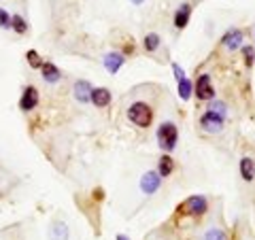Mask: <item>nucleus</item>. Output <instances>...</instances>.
Segmentation results:
<instances>
[{
  "instance_id": "nucleus-15",
  "label": "nucleus",
  "mask_w": 255,
  "mask_h": 240,
  "mask_svg": "<svg viewBox=\"0 0 255 240\" xmlns=\"http://www.w3.org/2000/svg\"><path fill=\"white\" fill-rule=\"evenodd\" d=\"M189 15H191V6L189 4H181L179 11L174 13V26H177V28H185L187 21H189Z\"/></svg>"
},
{
  "instance_id": "nucleus-2",
  "label": "nucleus",
  "mask_w": 255,
  "mask_h": 240,
  "mask_svg": "<svg viewBox=\"0 0 255 240\" xmlns=\"http://www.w3.org/2000/svg\"><path fill=\"white\" fill-rule=\"evenodd\" d=\"M177 140H179V132L177 127H174V123H162L157 130V142L159 147L166 149V151H172L174 147H177Z\"/></svg>"
},
{
  "instance_id": "nucleus-24",
  "label": "nucleus",
  "mask_w": 255,
  "mask_h": 240,
  "mask_svg": "<svg viewBox=\"0 0 255 240\" xmlns=\"http://www.w3.org/2000/svg\"><path fill=\"white\" fill-rule=\"evenodd\" d=\"M209 111H215V113H219V115L226 117V105H223V102H213Z\"/></svg>"
},
{
  "instance_id": "nucleus-17",
  "label": "nucleus",
  "mask_w": 255,
  "mask_h": 240,
  "mask_svg": "<svg viewBox=\"0 0 255 240\" xmlns=\"http://www.w3.org/2000/svg\"><path fill=\"white\" fill-rule=\"evenodd\" d=\"M11 28L17 32V34H26L28 23H26V19H23L21 15H13V17H11Z\"/></svg>"
},
{
  "instance_id": "nucleus-7",
  "label": "nucleus",
  "mask_w": 255,
  "mask_h": 240,
  "mask_svg": "<svg viewBox=\"0 0 255 240\" xmlns=\"http://www.w3.org/2000/svg\"><path fill=\"white\" fill-rule=\"evenodd\" d=\"M36 105H38V92H36V87L28 85L19 98V107H21V111H32Z\"/></svg>"
},
{
  "instance_id": "nucleus-26",
  "label": "nucleus",
  "mask_w": 255,
  "mask_h": 240,
  "mask_svg": "<svg viewBox=\"0 0 255 240\" xmlns=\"http://www.w3.org/2000/svg\"><path fill=\"white\" fill-rule=\"evenodd\" d=\"M132 2H134V4H142V2H145V0H132Z\"/></svg>"
},
{
  "instance_id": "nucleus-13",
  "label": "nucleus",
  "mask_w": 255,
  "mask_h": 240,
  "mask_svg": "<svg viewBox=\"0 0 255 240\" xmlns=\"http://www.w3.org/2000/svg\"><path fill=\"white\" fill-rule=\"evenodd\" d=\"M241 43H243V32L241 30H230V32H226V36H223V45H226L230 51L238 49Z\"/></svg>"
},
{
  "instance_id": "nucleus-4",
  "label": "nucleus",
  "mask_w": 255,
  "mask_h": 240,
  "mask_svg": "<svg viewBox=\"0 0 255 240\" xmlns=\"http://www.w3.org/2000/svg\"><path fill=\"white\" fill-rule=\"evenodd\" d=\"M206 209H209V204H206V198L202 196H191L187 198L185 202H183V213H187V215H202L206 213Z\"/></svg>"
},
{
  "instance_id": "nucleus-18",
  "label": "nucleus",
  "mask_w": 255,
  "mask_h": 240,
  "mask_svg": "<svg viewBox=\"0 0 255 240\" xmlns=\"http://www.w3.org/2000/svg\"><path fill=\"white\" fill-rule=\"evenodd\" d=\"M179 96L183 100H189V96H191V83L187 81V79H181L179 81Z\"/></svg>"
},
{
  "instance_id": "nucleus-10",
  "label": "nucleus",
  "mask_w": 255,
  "mask_h": 240,
  "mask_svg": "<svg viewBox=\"0 0 255 240\" xmlns=\"http://www.w3.org/2000/svg\"><path fill=\"white\" fill-rule=\"evenodd\" d=\"M70 232H68V226L64 221H55L51 223L49 228V240H68Z\"/></svg>"
},
{
  "instance_id": "nucleus-23",
  "label": "nucleus",
  "mask_w": 255,
  "mask_h": 240,
  "mask_svg": "<svg viewBox=\"0 0 255 240\" xmlns=\"http://www.w3.org/2000/svg\"><path fill=\"white\" fill-rule=\"evenodd\" d=\"M243 53H245V62H247V66H251V64H253V60H255L253 47H245V49H243Z\"/></svg>"
},
{
  "instance_id": "nucleus-14",
  "label": "nucleus",
  "mask_w": 255,
  "mask_h": 240,
  "mask_svg": "<svg viewBox=\"0 0 255 240\" xmlns=\"http://www.w3.org/2000/svg\"><path fill=\"white\" fill-rule=\"evenodd\" d=\"M241 177H243L247 183H251V181L255 179V164H253L251 157H243V159H241Z\"/></svg>"
},
{
  "instance_id": "nucleus-5",
  "label": "nucleus",
  "mask_w": 255,
  "mask_h": 240,
  "mask_svg": "<svg viewBox=\"0 0 255 240\" xmlns=\"http://www.w3.org/2000/svg\"><path fill=\"white\" fill-rule=\"evenodd\" d=\"M159 183H162V177H159L157 172H145L140 179V189L145 191L147 196H151L159 189Z\"/></svg>"
},
{
  "instance_id": "nucleus-19",
  "label": "nucleus",
  "mask_w": 255,
  "mask_h": 240,
  "mask_svg": "<svg viewBox=\"0 0 255 240\" xmlns=\"http://www.w3.org/2000/svg\"><path fill=\"white\" fill-rule=\"evenodd\" d=\"M202 240H228V236H226V232H221L219 228H213L206 232Z\"/></svg>"
},
{
  "instance_id": "nucleus-12",
  "label": "nucleus",
  "mask_w": 255,
  "mask_h": 240,
  "mask_svg": "<svg viewBox=\"0 0 255 240\" xmlns=\"http://www.w3.org/2000/svg\"><path fill=\"white\" fill-rule=\"evenodd\" d=\"M41 73H43V79L47 83H55V81H60V68L55 66V64L51 62H43V66H41Z\"/></svg>"
},
{
  "instance_id": "nucleus-8",
  "label": "nucleus",
  "mask_w": 255,
  "mask_h": 240,
  "mask_svg": "<svg viewBox=\"0 0 255 240\" xmlns=\"http://www.w3.org/2000/svg\"><path fill=\"white\" fill-rule=\"evenodd\" d=\"M102 62H105V68L109 70V73H111V75H115L117 70L124 66V62H126V60H124V55H122V53L111 51V53L105 55V60H102Z\"/></svg>"
},
{
  "instance_id": "nucleus-27",
  "label": "nucleus",
  "mask_w": 255,
  "mask_h": 240,
  "mask_svg": "<svg viewBox=\"0 0 255 240\" xmlns=\"http://www.w3.org/2000/svg\"><path fill=\"white\" fill-rule=\"evenodd\" d=\"M117 240H128V238H126L124 234H119V236H117Z\"/></svg>"
},
{
  "instance_id": "nucleus-16",
  "label": "nucleus",
  "mask_w": 255,
  "mask_h": 240,
  "mask_svg": "<svg viewBox=\"0 0 255 240\" xmlns=\"http://www.w3.org/2000/svg\"><path fill=\"white\" fill-rule=\"evenodd\" d=\"M174 170V162L170 155H162L159 157V164H157V174L159 177H168V174H172Z\"/></svg>"
},
{
  "instance_id": "nucleus-11",
  "label": "nucleus",
  "mask_w": 255,
  "mask_h": 240,
  "mask_svg": "<svg viewBox=\"0 0 255 240\" xmlns=\"http://www.w3.org/2000/svg\"><path fill=\"white\" fill-rule=\"evenodd\" d=\"M92 92H94V87L87 81H77L75 83V98L79 102H90L92 100Z\"/></svg>"
},
{
  "instance_id": "nucleus-25",
  "label": "nucleus",
  "mask_w": 255,
  "mask_h": 240,
  "mask_svg": "<svg viewBox=\"0 0 255 240\" xmlns=\"http://www.w3.org/2000/svg\"><path fill=\"white\" fill-rule=\"evenodd\" d=\"M172 70H174V77H177V81L185 79V73H183V68L179 66V64H172Z\"/></svg>"
},
{
  "instance_id": "nucleus-20",
  "label": "nucleus",
  "mask_w": 255,
  "mask_h": 240,
  "mask_svg": "<svg viewBox=\"0 0 255 240\" xmlns=\"http://www.w3.org/2000/svg\"><path fill=\"white\" fill-rule=\"evenodd\" d=\"M159 47V36L157 34H147L145 36V49L147 51H155Z\"/></svg>"
},
{
  "instance_id": "nucleus-9",
  "label": "nucleus",
  "mask_w": 255,
  "mask_h": 240,
  "mask_svg": "<svg viewBox=\"0 0 255 240\" xmlns=\"http://www.w3.org/2000/svg\"><path fill=\"white\" fill-rule=\"evenodd\" d=\"M96 107H100V109H105L111 105V92L107 90V87H96V90L92 92V100Z\"/></svg>"
},
{
  "instance_id": "nucleus-6",
  "label": "nucleus",
  "mask_w": 255,
  "mask_h": 240,
  "mask_svg": "<svg viewBox=\"0 0 255 240\" xmlns=\"http://www.w3.org/2000/svg\"><path fill=\"white\" fill-rule=\"evenodd\" d=\"M196 96L200 100H211L213 96H215V90H213V83H211V77L209 75H202L196 81Z\"/></svg>"
},
{
  "instance_id": "nucleus-21",
  "label": "nucleus",
  "mask_w": 255,
  "mask_h": 240,
  "mask_svg": "<svg viewBox=\"0 0 255 240\" xmlns=\"http://www.w3.org/2000/svg\"><path fill=\"white\" fill-rule=\"evenodd\" d=\"M26 58H28V64H30L32 68H41V66H43V60L38 58V53H36L34 49H30V51L26 53Z\"/></svg>"
},
{
  "instance_id": "nucleus-22",
  "label": "nucleus",
  "mask_w": 255,
  "mask_h": 240,
  "mask_svg": "<svg viewBox=\"0 0 255 240\" xmlns=\"http://www.w3.org/2000/svg\"><path fill=\"white\" fill-rule=\"evenodd\" d=\"M0 28H11V15L4 9H0Z\"/></svg>"
},
{
  "instance_id": "nucleus-3",
  "label": "nucleus",
  "mask_w": 255,
  "mask_h": 240,
  "mask_svg": "<svg viewBox=\"0 0 255 240\" xmlns=\"http://www.w3.org/2000/svg\"><path fill=\"white\" fill-rule=\"evenodd\" d=\"M223 121H226V117L223 115L215 113V111H206V113L202 115V119H200V127L204 132L215 134V132H219L223 127Z\"/></svg>"
},
{
  "instance_id": "nucleus-1",
  "label": "nucleus",
  "mask_w": 255,
  "mask_h": 240,
  "mask_svg": "<svg viewBox=\"0 0 255 240\" xmlns=\"http://www.w3.org/2000/svg\"><path fill=\"white\" fill-rule=\"evenodd\" d=\"M128 119L138 127H147V125H151L153 113H151L149 105H145V102H134V105L128 109Z\"/></svg>"
}]
</instances>
